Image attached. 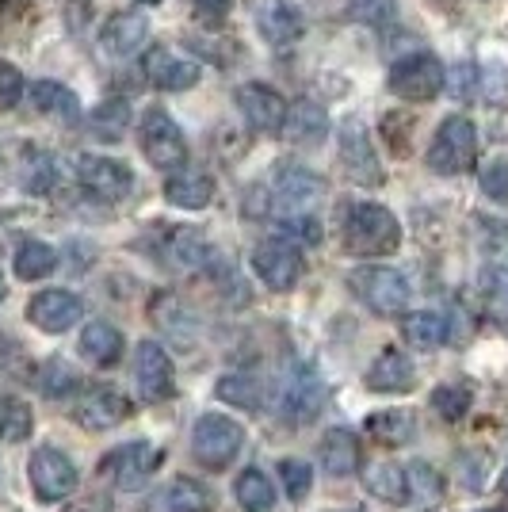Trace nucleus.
<instances>
[{
    "instance_id": "1",
    "label": "nucleus",
    "mask_w": 508,
    "mask_h": 512,
    "mask_svg": "<svg viewBox=\"0 0 508 512\" xmlns=\"http://www.w3.org/2000/svg\"><path fill=\"white\" fill-rule=\"evenodd\" d=\"M340 237L344 249L356 256H386L402 245V222L398 214L386 211L382 203L356 199L340 214Z\"/></svg>"
},
{
    "instance_id": "2",
    "label": "nucleus",
    "mask_w": 508,
    "mask_h": 512,
    "mask_svg": "<svg viewBox=\"0 0 508 512\" xmlns=\"http://www.w3.org/2000/svg\"><path fill=\"white\" fill-rule=\"evenodd\" d=\"M428 169L436 176H463L478 161V130L466 115H447L436 127V138L424 153Z\"/></svg>"
},
{
    "instance_id": "3",
    "label": "nucleus",
    "mask_w": 508,
    "mask_h": 512,
    "mask_svg": "<svg viewBox=\"0 0 508 512\" xmlns=\"http://www.w3.org/2000/svg\"><path fill=\"white\" fill-rule=\"evenodd\" d=\"M348 287H352V295L367 306V310H375L382 318H394V314H402L405 306H409V279L398 272V268H386V264H367V268H356L352 276H348Z\"/></svg>"
},
{
    "instance_id": "4",
    "label": "nucleus",
    "mask_w": 508,
    "mask_h": 512,
    "mask_svg": "<svg viewBox=\"0 0 508 512\" xmlns=\"http://www.w3.org/2000/svg\"><path fill=\"white\" fill-rule=\"evenodd\" d=\"M245 448V428L222 413H203L191 428V455L207 470H226Z\"/></svg>"
},
{
    "instance_id": "5",
    "label": "nucleus",
    "mask_w": 508,
    "mask_h": 512,
    "mask_svg": "<svg viewBox=\"0 0 508 512\" xmlns=\"http://www.w3.org/2000/svg\"><path fill=\"white\" fill-rule=\"evenodd\" d=\"M325 199V180L302 165H279L272 180L276 218H318V203Z\"/></svg>"
},
{
    "instance_id": "6",
    "label": "nucleus",
    "mask_w": 508,
    "mask_h": 512,
    "mask_svg": "<svg viewBox=\"0 0 508 512\" xmlns=\"http://www.w3.org/2000/svg\"><path fill=\"white\" fill-rule=\"evenodd\" d=\"M138 146H142L149 165L161 172H180V165L188 161V142H184L180 127L172 123V115H165L161 107H149L142 115Z\"/></svg>"
},
{
    "instance_id": "7",
    "label": "nucleus",
    "mask_w": 508,
    "mask_h": 512,
    "mask_svg": "<svg viewBox=\"0 0 508 512\" xmlns=\"http://www.w3.org/2000/svg\"><path fill=\"white\" fill-rule=\"evenodd\" d=\"M447 85L444 65L432 54H405L390 65V92L405 104H428L436 100Z\"/></svg>"
},
{
    "instance_id": "8",
    "label": "nucleus",
    "mask_w": 508,
    "mask_h": 512,
    "mask_svg": "<svg viewBox=\"0 0 508 512\" xmlns=\"http://www.w3.org/2000/svg\"><path fill=\"white\" fill-rule=\"evenodd\" d=\"M321 406H325V383H321L318 371H314L310 363L291 367L283 386H279V417H283L287 425L302 428L318 417Z\"/></svg>"
},
{
    "instance_id": "9",
    "label": "nucleus",
    "mask_w": 508,
    "mask_h": 512,
    "mask_svg": "<svg viewBox=\"0 0 508 512\" xmlns=\"http://www.w3.org/2000/svg\"><path fill=\"white\" fill-rule=\"evenodd\" d=\"M302 268H306L302 253H298L295 241H287V237L260 241L253 249V272L268 291H291L302 279Z\"/></svg>"
},
{
    "instance_id": "10",
    "label": "nucleus",
    "mask_w": 508,
    "mask_h": 512,
    "mask_svg": "<svg viewBox=\"0 0 508 512\" xmlns=\"http://www.w3.org/2000/svg\"><path fill=\"white\" fill-rule=\"evenodd\" d=\"M27 478L39 501H65L77 490V467L62 448H39L27 463Z\"/></svg>"
},
{
    "instance_id": "11",
    "label": "nucleus",
    "mask_w": 508,
    "mask_h": 512,
    "mask_svg": "<svg viewBox=\"0 0 508 512\" xmlns=\"http://www.w3.org/2000/svg\"><path fill=\"white\" fill-rule=\"evenodd\" d=\"M77 180H81L85 192H92L104 203H119L134 188V172L127 169V161L100 157V153H81L77 157Z\"/></svg>"
},
{
    "instance_id": "12",
    "label": "nucleus",
    "mask_w": 508,
    "mask_h": 512,
    "mask_svg": "<svg viewBox=\"0 0 508 512\" xmlns=\"http://www.w3.org/2000/svg\"><path fill=\"white\" fill-rule=\"evenodd\" d=\"M253 8V23L260 31V39L272 46V50H287L302 39L306 23H302V12H298L291 0H249Z\"/></svg>"
},
{
    "instance_id": "13",
    "label": "nucleus",
    "mask_w": 508,
    "mask_h": 512,
    "mask_svg": "<svg viewBox=\"0 0 508 512\" xmlns=\"http://www.w3.org/2000/svg\"><path fill=\"white\" fill-rule=\"evenodd\" d=\"M157 463H161V451L153 448V444H146V440H134V444H123V448L111 451L104 463H100V470H104L119 490L134 493L146 486V478L157 470Z\"/></svg>"
},
{
    "instance_id": "14",
    "label": "nucleus",
    "mask_w": 508,
    "mask_h": 512,
    "mask_svg": "<svg viewBox=\"0 0 508 512\" xmlns=\"http://www.w3.org/2000/svg\"><path fill=\"white\" fill-rule=\"evenodd\" d=\"M340 165H344V172L356 184H367V188H379L382 180H386V172L379 165V153L371 146L363 123H356V119H348L340 127Z\"/></svg>"
},
{
    "instance_id": "15",
    "label": "nucleus",
    "mask_w": 508,
    "mask_h": 512,
    "mask_svg": "<svg viewBox=\"0 0 508 512\" xmlns=\"http://www.w3.org/2000/svg\"><path fill=\"white\" fill-rule=\"evenodd\" d=\"M237 107H241L245 123H249L256 134H283V123H287V100H283L272 85H260V81L241 85L237 88Z\"/></svg>"
},
{
    "instance_id": "16",
    "label": "nucleus",
    "mask_w": 508,
    "mask_h": 512,
    "mask_svg": "<svg viewBox=\"0 0 508 512\" xmlns=\"http://www.w3.org/2000/svg\"><path fill=\"white\" fill-rule=\"evenodd\" d=\"M134 383L142 402L157 406L172 394V360L157 341H142L134 352Z\"/></svg>"
},
{
    "instance_id": "17",
    "label": "nucleus",
    "mask_w": 508,
    "mask_h": 512,
    "mask_svg": "<svg viewBox=\"0 0 508 512\" xmlns=\"http://www.w3.org/2000/svg\"><path fill=\"white\" fill-rule=\"evenodd\" d=\"M85 314V302L77 299L73 291H62V287H50V291H39L35 299L27 302V321L43 333H65L73 329Z\"/></svg>"
},
{
    "instance_id": "18",
    "label": "nucleus",
    "mask_w": 508,
    "mask_h": 512,
    "mask_svg": "<svg viewBox=\"0 0 508 512\" xmlns=\"http://www.w3.org/2000/svg\"><path fill=\"white\" fill-rule=\"evenodd\" d=\"M73 417L88 432H107V428H115L119 421H127L130 402L115 386H88L85 394H81V402H77V409H73Z\"/></svg>"
},
{
    "instance_id": "19",
    "label": "nucleus",
    "mask_w": 508,
    "mask_h": 512,
    "mask_svg": "<svg viewBox=\"0 0 508 512\" xmlns=\"http://www.w3.org/2000/svg\"><path fill=\"white\" fill-rule=\"evenodd\" d=\"M146 81L153 88H161V92H188L191 85H199V77H203V69L188 58H180V54H172L169 46H149L146 50Z\"/></svg>"
},
{
    "instance_id": "20",
    "label": "nucleus",
    "mask_w": 508,
    "mask_h": 512,
    "mask_svg": "<svg viewBox=\"0 0 508 512\" xmlns=\"http://www.w3.org/2000/svg\"><path fill=\"white\" fill-rule=\"evenodd\" d=\"M149 39V16L146 12H119L104 23L100 31V50L107 58H134Z\"/></svg>"
},
{
    "instance_id": "21",
    "label": "nucleus",
    "mask_w": 508,
    "mask_h": 512,
    "mask_svg": "<svg viewBox=\"0 0 508 512\" xmlns=\"http://www.w3.org/2000/svg\"><path fill=\"white\" fill-rule=\"evenodd\" d=\"M214 176L199 169H180L165 180V199L180 211H203L214 203Z\"/></svg>"
},
{
    "instance_id": "22",
    "label": "nucleus",
    "mask_w": 508,
    "mask_h": 512,
    "mask_svg": "<svg viewBox=\"0 0 508 512\" xmlns=\"http://www.w3.org/2000/svg\"><path fill=\"white\" fill-rule=\"evenodd\" d=\"M81 356H85L92 367H115V363L123 360V333L111 325V321H88L85 329H81Z\"/></svg>"
},
{
    "instance_id": "23",
    "label": "nucleus",
    "mask_w": 508,
    "mask_h": 512,
    "mask_svg": "<svg viewBox=\"0 0 508 512\" xmlns=\"http://www.w3.org/2000/svg\"><path fill=\"white\" fill-rule=\"evenodd\" d=\"M360 463H363V455H360L356 432H348V428H329V432L321 436V467H325L329 478H348V474H356Z\"/></svg>"
},
{
    "instance_id": "24",
    "label": "nucleus",
    "mask_w": 508,
    "mask_h": 512,
    "mask_svg": "<svg viewBox=\"0 0 508 512\" xmlns=\"http://www.w3.org/2000/svg\"><path fill=\"white\" fill-rule=\"evenodd\" d=\"M367 386L375 394H405L413 386V363L398 348H382L375 363L367 367Z\"/></svg>"
},
{
    "instance_id": "25",
    "label": "nucleus",
    "mask_w": 508,
    "mask_h": 512,
    "mask_svg": "<svg viewBox=\"0 0 508 512\" xmlns=\"http://www.w3.org/2000/svg\"><path fill=\"white\" fill-rule=\"evenodd\" d=\"M207 256H211L207 241L195 234V230H188V226H176V230H169L165 241H161V260H165V268H176V272H195V268H203Z\"/></svg>"
},
{
    "instance_id": "26",
    "label": "nucleus",
    "mask_w": 508,
    "mask_h": 512,
    "mask_svg": "<svg viewBox=\"0 0 508 512\" xmlns=\"http://www.w3.org/2000/svg\"><path fill=\"white\" fill-rule=\"evenodd\" d=\"M444 474L432 463H409L405 467V505H413L417 512H432L444 501Z\"/></svg>"
},
{
    "instance_id": "27",
    "label": "nucleus",
    "mask_w": 508,
    "mask_h": 512,
    "mask_svg": "<svg viewBox=\"0 0 508 512\" xmlns=\"http://www.w3.org/2000/svg\"><path fill=\"white\" fill-rule=\"evenodd\" d=\"M287 138L295 142V146H318L321 138H325V130H329V115H325V107L314 104V100H298L295 107H287Z\"/></svg>"
},
{
    "instance_id": "28",
    "label": "nucleus",
    "mask_w": 508,
    "mask_h": 512,
    "mask_svg": "<svg viewBox=\"0 0 508 512\" xmlns=\"http://www.w3.org/2000/svg\"><path fill=\"white\" fill-rule=\"evenodd\" d=\"M157 509L161 512H207L211 509V493L199 486L195 478H172L165 490L157 493Z\"/></svg>"
},
{
    "instance_id": "29",
    "label": "nucleus",
    "mask_w": 508,
    "mask_h": 512,
    "mask_svg": "<svg viewBox=\"0 0 508 512\" xmlns=\"http://www.w3.org/2000/svg\"><path fill=\"white\" fill-rule=\"evenodd\" d=\"M233 493H237V505H241L245 512H272L276 509V486H272V478H268L264 470H256V467L237 474Z\"/></svg>"
},
{
    "instance_id": "30",
    "label": "nucleus",
    "mask_w": 508,
    "mask_h": 512,
    "mask_svg": "<svg viewBox=\"0 0 508 512\" xmlns=\"http://www.w3.org/2000/svg\"><path fill=\"white\" fill-rule=\"evenodd\" d=\"M31 104L39 115H54V119H69V123L81 115V100L58 81H35L31 85Z\"/></svg>"
},
{
    "instance_id": "31",
    "label": "nucleus",
    "mask_w": 508,
    "mask_h": 512,
    "mask_svg": "<svg viewBox=\"0 0 508 512\" xmlns=\"http://www.w3.org/2000/svg\"><path fill=\"white\" fill-rule=\"evenodd\" d=\"M367 432H371L379 444H386V448H405V444L413 440L417 425H413V417H409L405 409H379V413L367 417Z\"/></svg>"
},
{
    "instance_id": "32",
    "label": "nucleus",
    "mask_w": 508,
    "mask_h": 512,
    "mask_svg": "<svg viewBox=\"0 0 508 512\" xmlns=\"http://www.w3.org/2000/svg\"><path fill=\"white\" fill-rule=\"evenodd\" d=\"M12 268H16V276L23 283H39V279H46L58 268V253L46 241H23L16 256H12Z\"/></svg>"
},
{
    "instance_id": "33",
    "label": "nucleus",
    "mask_w": 508,
    "mask_h": 512,
    "mask_svg": "<svg viewBox=\"0 0 508 512\" xmlns=\"http://www.w3.org/2000/svg\"><path fill=\"white\" fill-rule=\"evenodd\" d=\"M402 333L405 341L413 344L417 352H432V348H440V344L447 341V321L440 318V314H432V310H417V314H409V318L402 321Z\"/></svg>"
},
{
    "instance_id": "34",
    "label": "nucleus",
    "mask_w": 508,
    "mask_h": 512,
    "mask_svg": "<svg viewBox=\"0 0 508 512\" xmlns=\"http://www.w3.org/2000/svg\"><path fill=\"white\" fill-rule=\"evenodd\" d=\"M478 295H482V310L486 318H493L497 325H508V268H486L478 279Z\"/></svg>"
},
{
    "instance_id": "35",
    "label": "nucleus",
    "mask_w": 508,
    "mask_h": 512,
    "mask_svg": "<svg viewBox=\"0 0 508 512\" xmlns=\"http://www.w3.org/2000/svg\"><path fill=\"white\" fill-rule=\"evenodd\" d=\"M35 428V413L23 398H12V394H0V440L4 444H20L31 436Z\"/></svg>"
},
{
    "instance_id": "36",
    "label": "nucleus",
    "mask_w": 508,
    "mask_h": 512,
    "mask_svg": "<svg viewBox=\"0 0 508 512\" xmlns=\"http://www.w3.org/2000/svg\"><path fill=\"white\" fill-rule=\"evenodd\" d=\"M367 490L371 497H379L386 505H405V470L398 463H375V467H367Z\"/></svg>"
},
{
    "instance_id": "37",
    "label": "nucleus",
    "mask_w": 508,
    "mask_h": 512,
    "mask_svg": "<svg viewBox=\"0 0 508 512\" xmlns=\"http://www.w3.org/2000/svg\"><path fill=\"white\" fill-rule=\"evenodd\" d=\"M88 123L96 130V138H123V130L130 127V104L127 100H104V104L92 107V115H88Z\"/></svg>"
},
{
    "instance_id": "38",
    "label": "nucleus",
    "mask_w": 508,
    "mask_h": 512,
    "mask_svg": "<svg viewBox=\"0 0 508 512\" xmlns=\"http://www.w3.org/2000/svg\"><path fill=\"white\" fill-rule=\"evenodd\" d=\"M39 390H43L46 398H65V394H73L77 386H81V375H77V367H69L65 360H46L43 367H39Z\"/></svg>"
},
{
    "instance_id": "39",
    "label": "nucleus",
    "mask_w": 508,
    "mask_h": 512,
    "mask_svg": "<svg viewBox=\"0 0 508 512\" xmlns=\"http://www.w3.org/2000/svg\"><path fill=\"white\" fill-rule=\"evenodd\" d=\"M432 409L444 417V421H463L466 413H470V406H474V394H470V386L463 383H444L432 390Z\"/></svg>"
},
{
    "instance_id": "40",
    "label": "nucleus",
    "mask_w": 508,
    "mask_h": 512,
    "mask_svg": "<svg viewBox=\"0 0 508 512\" xmlns=\"http://www.w3.org/2000/svg\"><path fill=\"white\" fill-rule=\"evenodd\" d=\"M474 230H478L482 253L493 256V260H508V218L478 214V218H474Z\"/></svg>"
},
{
    "instance_id": "41",
    "label": "nucleus",
    "mask_w": 508,
    "mask_h": 512,
    "mask_svg": "<svg viewBox=\"0 0 508 512\" xmlns=\"http://www.w3.org/2000/svg\"><path fill=\"white\" fill-rule=\"evenodd\" d=\"M214 394L237 409H260V386L249 375H222L218 386H214Z\"/></svg>"
},
{
    "instance_id": "42",
    "label": "nucleus",
    "mask_w": 508,
    "mask_h": 512,
    "mask_svg": "<svg viewBox=\"0 0 508 512\" xmlns=\"http://www.w3.org/2000/svg\"><path fill=\"white\" fill-rule=\"evenodd\" d=\"M279 478H283V490L291 501H302L306 493L314 490V467L306 459H283L279 463Z\"/></svg>"
},
{
    "instance_id": "43",
    "label": "nucleus",
    "mask_w": 508,
    "mask_h": 512,
    "mask_svg": "<svg viewBox=\"0 0 508 512\" xmlns=\"http://www.w3.org/2000/svg\"><path fill=\"white\" fill-rule=\"evenodd\" d=\"M348 16L360 23H371V27H382L398 16V0H344Z\"/></svg>"
},
{
    "instance_id": "44",
    "label": "nucleus",
    "mask_w": 508,
    "mask_h": 512,
    "mask_svg": "<svg viewBox=\"0 0 508 512\" xmlns=\"http://www.w3.org/2000/svg\"><path fill=\"white\" fill-rule=\"evenodd\" d=\"M478 184H482V192L493 199V203H508V161H489L486 169L478 172Z\"/></svg>"
},
{
    "instance_id": "45",
    "label": "nucleus",
    "mask_w": 508,
    "mask_h": 512,
    "mask_svg": "<svg viewBox=\"0 0 508 512\" xmlns=\"http://www.w3.org/2000/svg\"><path fill=\"white\" fill-rule=\"evenodd\" d=\"M20 96H23V73L12 62L0 58V111L16 107L20 104Z\"/></svg>"
},
{
    "instance_id": "46",
    "label": "nucleus",
    "mask_w": 508,
    "mask_h": 512,
    "mask_svg": "<svg viewBox=\"0 0 508 512\" xmlns=\"http://www.w3.org/2000/svg\"><path fill=\"white\" fill-rule=\"evenodd\" d=\"M279 234L295 237V245L302 241V245H314V241H321V222L318 218H276Z\"/></svg>"
},
{
    "instance_id": "47",
    "label": "nucleus",
    "mask_w": 508,
    "mask_h": 512,
    "mask_svg": "<svg viewBox=\"0 0 508 512\" xmlns=\"http://www.w3.org/2000/svg\"><path fill=\"white\" fill-rule=\"evenodd\" d=\"M31 192H46L50 184H54V157H46L39 153L35 161H31V172H27V180H23Z\"/></svg>"
},
{
    "instance_id": "48",
    "label": "nucleus",
    "mask_w": 508,
    "mask_h": 512,
    "mask_svg": "<svg viewBox=\"0 0 508 512\" xmlns=\"http://www.w3.org/2000/svg\"><path fill=\"white\" fill-rule=\"evenodd\" d=\"M195 8H199V16H207V20H222V16L230 12V0H195Z\"/></svg>"
},
{
    "instance_id": "49",
    "label": "nucleus",
    "mask_w": 508,
    "mask_h": 512,
    "mask_svg": "<svg viewBox=\"0 0 508 512\" xmlns=\"http://www.w3.org/2000/svg\"><path fill=\"white\" fill-rule=\"evenodd\" d=\"M4 295H8V287H4V276H0V302H4Z\"/></svg>"
},
{
    "instance_id": "50",
    "label": "nucleus",
    "mask_w": 508,
    "mask_h": 512,
    "mask_svg": "<svg viewBox=\"0 0 508 512\" xmlns=\"http://www.w3.org/2000/svg\"><path fill=\"white\" fill-rule=\"evenodd\" d=\"M134 4H157V0H134Z\"/></svg>"
},
{
    "instance_id": "51",
    "label": "nucleus",
    "mask_w": 508,
    "mask_h": 512,
    "mask_svg": "<svg viewBox=\"0 0 508 512\" xmlns=\"http://www.w3.org/2000/svg\"><path fill=\"white\" fill-rule=\"evenodd\" d=\"M482 512H505V509H482Z\"/></svg>"
},
{
    "instance_id": "52",
    "label": "nucleus",
    "mask_w": 508,
    "mask_h": 512,
    "mask_svg": "<svg viewBox=\"0 0 508 512\" xmlns=\"http://www.w3.org/2000/svg\"><path fill=\"white\" fill-rule=\"evenodd\" d=\"M505 490H508V470H505Z\"/></svg>"
}]
</instances>
